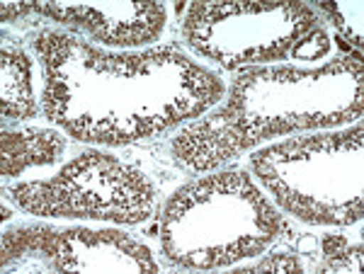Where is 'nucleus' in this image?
<instances>
[{
  "mask_svg": "<svg viewBox=\"0 0 364 274\" xmlns=\"http://www.w3.org/2000/svg\"><path fill=\"white\" fill-rule=\"evenodd\" d=\"M5 194L34 217L97 219L127 226L149 219L156 197L139 170L105 153L78 155L46 182H20Z\"/></svg>",
  "mask_w": 364,
  "mask_h": 274,
  "instance_id": "f257e3e1",
  "label": "nucleus"
},
{
  "mask_svg": "<svg viewBox=\"0 0 364 274\" xmlns=\"http://www.w3.org/2000/svg\"><path fill=\"white\" fill-rule=\"evenodd\" d=\"M66 150V138L49 129L3 131V177H17L27 168L51 165Z\"/></svg>",
  "mask_w": 364,
  "mask_h": 274,
  "instance_id": "f03ea898",
  "label": "nucleus"
},
{
  "mask_svg": "<svg viewBox=\"0 0 364 274\" xmlns=\"http://www.w3.org/2000/svg\"><path fill=\"white\" fill-rule=\"evenodd\" d=\"M34 114L29 58L17 44L3 46V119H25Z\"/></svg>",
  "mask_w": 364,
  "mask_h": 274,
  "instance_id": "7ed1b4c3",
  "label": "nucleus"
},
{
  "mask_svg": "<svg viewBox=\"0 0 364 274\" xmlns=\"http://www.w3.org/2000/svg\"><path fill=\"white\" fill-rule=\"evenodd\" d=\"M331 51V39L323 29H314L309 37H301V42H296L294 46V58H304V61H314V58H321Z\"/></svg>",
  "mask_w": 364,
  "mask_h": 274,
  "instance_id": "20e7f679",
  "label": "nucleus"
},
{
  "mask_svg": "<svg viewBox=\"0 0 364 274\" xmlns=\"http://www.w3.org/2000/svg\"><path fill=\"white\" fill-rule=\"evenodd\" d=\"M301 272V262L294 255H272V258L257 262L255 267H250V272Z\"/></svg>",
  "mask_w": 364,
  "mask_h": 274,
  "instance_id": "39448f33",
  "label": "nucleus"
},
{
  "mask_svg": "<svg viewBox=\"0 0 364 274\" xmlns=\"http://www.w3.org/2000/svg\"><path fill=\"white\" fill-rule=\"evenodd\" d=\"M316 246H318V243H316V238H304L299 248H301V250H314Z\"/></svg>",
  "mask_w": 364,
  "mask_h": 274,
  "instance_id": "423d86ee",
  "label": "nucleus"
}]
</instances>
